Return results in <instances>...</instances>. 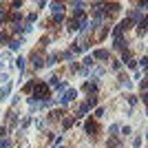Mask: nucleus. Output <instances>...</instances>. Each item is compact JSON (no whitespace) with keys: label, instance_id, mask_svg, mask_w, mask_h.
<instances>
[{"label":"nucleus","instance_id":"21","mask_svg":"<svg viewBox=\"0 0 148 148\" xmlns=\"http://www.w3.org/2000/svg\"><path fill=\"white\" fill-rule=\"evenodd\" d=\"M144 102H146V104H148V93H144Z\"/></svg>","mask_w":148,"mask_h":148},{"label":"nucleus","instance_id":"8","mask_svg":"<svg viewBox=\"0 0 148 148\" xmlns=\"http://www.w3.org/2000/svg\"><path fill=\"white\" fill-rule=\"evenodd\" d=\"M9 91H11V84H5L2 89H0V99H5L9 95Z\"/></svg>","mask_w":148,"mask_h":148},{"label":"nucleus","instance_id":"15","mask_svg":"<svg viewBox=\"0 0 148 148\" xmlns=\"http://www.w3.org/2000/svg\"><path fill=\"white\" fill-rule=\"evenodd\" d=\"M0 82H5V84H9V75H7V73H0Z\"/></svg>","mask_w":148,"mask_h":148},{"label":"nucleus","instance_id":"16","mask_svg":"<svg viewBox=\"0 0 148 148\" xmlns=\"http://www.w3.org/2000/svg\"><path fill=\"white\" fill-rule=\"evenodd\" d=\"M93 75H95V77H99V75H104V69H95V71H93Z\"/></svg>","mask_w":148,"mask_h":148},{"label":"nucleus","instance_id":"1","mask_svg":"<svg viewBox=\"0 0 148 148\" xmlns=\"http://www.w3.org/2000/svg\"><path fill=\"white\" fill-rule=\"evenodd\" d=\"M33 97L42 99V102H47V97H49V84L40 82L38 86H33Z\"/></svg>","mask_w":148,"mask_h":148},{"label":"nucleus","instance_id":"17","mask_svg":"<svg viewBox=\"0 0 148 148\" xmlns=\"http://www.w3.org/2000/svg\"><path fill=\"white\" fill-rule=\"evenodd\" d=\"M102 115H104V108H97V111H95V117H97V119H99V117H102Z\"/></svg>","mask_w":148,"mask_h":148},{"label":"nucleus","instance_id":"2","mask_svg":"<svg viewBox=\"0 0 148 148\" xmlns=\"http://www.w3.org/2000/svg\"><path fill=\"white\" fill-rule=\"evenodd\" d=\"M75 95H77V93H75V89H69V91L64 93V95L60 97V104H69L71 99H75Z\"/></svg>","mask_w":148,"mask_h":148},{"label":"nucleus","instance_id":"14","mask_svg":"<svg viewBox=\"0 0 148 148\" xmlns=\"http://www.w3.org/2000/svg\"><path fill=\"white\" fill-rule=\"evenodd\" d=\"M0 148H9V139H5V137H0Z\"/></svg>","mask_w":148,"mask_h":148},{"label":"nucleus","instance_id":"20","mask_svg":"<svg viewBox=\"0 0 148 148\" xmlns=\"http://www.w3.org/2000/svg\"><path fill=\"white\" fill-rule=\"evenodd\" d=\"M5 135H7V128L2 126V128H0V137H5Z\"/></svg>","mask_w":148,"mask_h":148},{"label":"nucleus","instance_id":"9","mask_svg":"<svg viewBox=\"0 0 148 148\" xmlns=\"http://www.w3.org/2000/svg\"><path fill=\"white\" fill-rule=\"evenodd\" d=\"M9 47H11V51H18L20 47H22V40H11V42H9Z\"/></svg>","mask_w":148,"mask_h":148},{"label":"nucleus","instance_id":"5","mask_svg":"<svg viewBox=\"0 0 148 148\" xmlns=\"http://www.w3.org/2000/svg\"><path fill=\"white\" fill-rule=\"evenodd\" d=\"M51 9H53V16H55V13H62V11H64V5H62V2H53Z\"/></svg>","mask_w":148,"mask_h":148},{"label":"nucleus","instance_id":"3","mask_svg":"<svg viewBox=\"0 0 148 148\" xmlns=\"http://www.w3.org/2000/svg\"><path fill=\"white\" fill-rule=\"evenodd\" d=\"M31 62H33V66H35V69H42V66H44V60L38 55V51H35V53L31 55Z\"/></svg>","mask_w":148,"mask_h":148},{"label":"nucleus","instance_id":"4","mask_svg":"<svg viewBox=\"0 0 148 148\" xmlns=\"http://www.w3.org/2000/svg\"><path fill=\"white\" fill-rule=\"evenodd\" d=\"M84 91H86L89 95H91V93L95 95V91H97V84H95V82H86V84H84Z\"/></svg>","mask_w":148,"mask_h":148},{"label":"nucleus","instance_id":"12","mask_svg":"<svg viewBox=\"0 0 148 148\" xmlns=\"http://www.w3.org/2000/svg\"><path fill=\"white\" fill-rule=\"evenodd\" d=\"M16 66H18V71L22 73V71H25V58H18L16 60Z\"/></svg>","mask_w":148,"mask_h":148},{"label":"nucleus","instance_id":"11","mask_svg":"<svg viewBox=\"0 0 148 148\" xmlns=\"http://www.w3.org/2000/svg\"><path fill=\"white\" fill-rule=\"evenodd\" d=\"M55 62H58V55H49V58H47V62H44V66H53Z\"/></svg>","mask_w":148,"mask_h":148},{"label":"nucleus","instance_id":"10","mask_svg":"<svg viewBox=\"0 0 148 148\" xmlns=\"http://www.w3.org/2000/svg\"><path fill=\"white\" fill-rule=\"evenodd\" d=\"M95 131H97V126L93 122H86V133H89V135H95Z\"/></svg>","mask_w":148,"mask_h":148},{"label":"nucleus","instance_id":"7","mask_svg":"<svg viewBox=\"0 0 148 148\" xmlns=\"http://www.w3.org/2000/svg\"><path fill=\"white\" fill-rule=\"evenodd\" d=\"M95 58H97V60H108V51H106V49L95 51Z\"/></svg>","mask_w":148,"mask_h":148},{"label":"nucleus","instance_id":"6","mask_svg":"<svg viewBox=\"0 0 148 148\" xmlns=\"http://www.w3.org/2000/svg\"><path fill=\"white\" fill-rule=\"evenodd\" d=\"M69 29H71V31H80V20L71 18V20H69Z\"/></svg>","mask_w":148,"mask_h":148},{"label":"nucleus","instance_id":"13","mask_svg":"<svg viewBox=\"0 0 148 148\" xmlns=\"http://www.w3.org/2000/svg\"><path fill=\"white\" fill-rule=\"evenodd\" d=\"M84 64H86V69H89V66H93V64H95V62H93V58H91V55H89V58H84Z\"/></svg>","mask_w":148,"mask_h":148},{"label":"nucleus","instance_id":"18","mask_svg":"<svg viewBox=\"0 0 148 148\" xmlns=\"http://www.w3.org/2000/svg\"><path fill=\"white\" fill-rule=\"evenodd\" d=\"M71 124H73V119H71V117H66V119H64V128H69Z\"/></svg>","mask_w":148,"mask_h":148},{"label":"nucleus","instance_id":"19","mask_svg":"<svg viewBox=\"0 0 148 148\" xmlns=\"http://www.w3.org/2000/svg\"><path fill=\"white\" fill-rule=\"evenodd\" d=\"M141 62V69H148V58H144V60H139Z\"/></svg>","mask_w":148,"mask_h":148}]
</instances>
